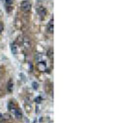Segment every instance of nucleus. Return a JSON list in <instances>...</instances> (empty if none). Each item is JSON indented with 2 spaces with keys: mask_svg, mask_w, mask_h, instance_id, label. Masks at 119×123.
<instances>
[{
  "mask_svg": "<svg viewBox=\"0 0 119 123\" xmlns=\"http://www.w3.org/2000/svg\"><path fill=\"white\" fill-rule=\"evenodd\" d=\"M21 9L24 12H29L30 10L32 9V3L29 0H24L21 2Z\"/></svg>",
  "mask_w": 119,
  "mask_h": 123,
  "instance_id": "obj_1",
  "label": "nucleus"
},
{
  "mask_svg": "<svg viewBox=\"0 0 119 123\" xmlns=\"http://www.w3.org/2000/svg\"><path fill=\"white\" fill-rule=\"evenodd\" d=\"M37 12H38V14L40 16H41V18H44L46 16V14H47V9L44 6H39L37 8Z\"/></svg>",
  "mask_w": 119,
  "mask_h": 123,
  "instance_id": "obj_2",
  "label": "nucleus"
},
{
  "mask_svg": "<svg viewBox=\"0 0 119 123\" xmlns=\"http://www.w3.org/2000/svg\"><path fill=\"white\" fill-rule=\"evenodd\" d=\"M22 43H23V46H24L25 48H28V49L31 48V46H32L31 40H30V38H28V37H24V38H23Z\"/></svg>",
  "mask_w": 119,
  "mask_h": 123,
  "instance_id": "obj_3",
  "label": "nucleus"
},
{
  "mask_svg": "<svg viewBox=\"0 0 119 123\" xmlns=\"http://www.w3.org/2000/svg\"><path fill=\"white\" fill-rule=\"evenodd\" d=\"M38 69L41 71V72H44V71L47 70V64H46V62L44 60L39 61V62H38Z\"/></svg>",
  "mask_w": 119,
  "mask_h": 123,
  "instance_id": "obj_4",
  "label": "nucleus"
},
{
  "mask_svg": "<svg viewBox=\"0 0 119 123\" xmlns=\"http://www.w3.org/2000/svg\"><path fill=\"white\" fill-rule=\"evenodd\" d=\"M48 32L49 33H51V34H53L54 33V19L52 18L51 20H50V22H49V24H48Z\"/></svg>",
  "mask_w": 119,
  "mask_h": 123,
  "instance_id": "obj_5",
  "label": "nucleus"
},
{
  "mask_svg": "<svg viewBox=\"0 0 119 123\" xmlns=\"http://www.w3.org/2000/svg\"><path fill=\"white\" fill-rule=\"evenodd\" d=\"M14 112H15V116H16L17 119H22L23 115H22L21 110H20L19 108H15V109H14Z\"/></svg>",
  "mask_w": 119,
  "mask_h": 123,
  "instance_id": "obj_6",
  "label": "nucleus"
},
{
  "mask_svg": "<svg viewBox=\"0 0 119 123\" xmlns=\"http://www.w3.org/2000/svg\"><path fill=\"white\" fill-rule=\"evenodd\" d=\"M10 48H11L12 53H13L14 55H17V53H18V49H17L16 44H15V43H11V44H10Z\"/></svg>",
  "mask_w": 119,
  "mask_h": 123,
  "instance_id": "obj_7",
  "label": "nucleus"
},
{
  "mask_svg": "<svg viewBox=\"0 0 119 123\" xmlns=\"http://www.w3.org/2000/svg\"><path fill=\"white\" fill-rule=\"evenodd\" d=\"M12 90H13L12 80H9L8 81V84H7V91H8V93H12Z\"/></svg>",
  "mask_w": 119,
  "mask_h": 123,
  "instance_id": "obj_8",
  "label": "nucleus"
},
{
  "mask_svg": "<svg viewBox=\"0 0 119 123\" xmlns=\"http://www.w3.org/2000/svg\"><path fill=\"white\" fill-rule=\"evenodd\" d=\"M8 108H9V110H12V108H14V104H13L12 101H10V102H9ZM14 109H15V108H14Z\"/></svg>",
  "mask_w": 119,
  "mask_h": 123,
  "instance_id": "obj_9",
  "label": "nucleus"
},
{
  "mask_svg": "<svg viewBox=\"0 0 119 123\" xmlns=\"http://www.w3.org/2000/svg\"><path fill=\"white\" fill-rule=\"evenodd\" d=\"M42 97H37L36 98H35V101L37 102V104H41V101H42Z\"/></svg>",
  "mask_w": 119,
  "mask_h": 123,
  "instance_id": "obj_10",
  "label": "nucleus"
},
{
  "mask_svg": "<svg viewBox=\"0 0 119 123\" xmlns=\"http://www.w3.org/2000/svg\"><path fill=\"white\" fill-rule=\"evenodd\" d=\"M3 29H4V26H3V23L0 22V34L3 32Z\"/></svg>",
  "mask_w": 119,
  "mask_h": 123,
  "instance_id": "obj_11",
  "label": "nucleus"
},
{
  "mask_svg": "<svg viewBox=\"0 0 119 123\" xmlns=\"http://www.w3.org/2000/svg\"><path fill=\"white\" fill-rule=\"evenodd\" d=\"M37 61H38V62H39V61H42V55L40 53H38V55H37Z\"/></svg>",
  "mask_w": 119,
  "mask_h": 123,
  "instance_id": "obj_12",
  "label": "nucleus"
},
{
  "mask_svg": "<svg viewBox=\"0 0 119 123\" xmlns=\"http://www.w3.org/2000/svg\"><path fill=\"white\" fill-rule=\"evenodd\" d=\"M38 86H39V85H38V83H36V82H33V88H34L35 90H37V89H38Z\"/></svg>",
  "mask_w": 119,
  "mask_h": 123,
  "instance_id": "obj_13",
  "label": "nucleus"
},
{
  "mask_svg": "<svg viewBox=\"0 0 119 123\" xmlns=\"http://www.w3.org/2000/svg\"><path fill=\"white\" fill-rule=\"evenodd\" d=\"M5 2H6V4H7V5H10V4H12L13 0H5Z\"/></svg>",
  "mask_w": 119,
  "mask_h": 123,
  "instance_id": "obj_14",
  "label": "nucleus"
},
{
  "mask_svg": "<svg viewBox=\"0 0 119 123\" xmlns=\"http://www.w3.org/2000/svg\"><path fill=\"white\" fill-rule=\"evenodd\" d=\"M2 118H3V117H2V114H1V113H0V120H1Z\"/></svg>",
  "mask_w": 119,
  "mask_h": 123,
  "instance_id": "obj_15",
  "label": "nucleus"
}]
</instances>
